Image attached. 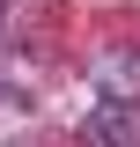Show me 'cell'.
<instances>
[{"mask_svg":"<svg viewBox=\"0 0 140 147\" xmlns=\"http://www.w3.org/2000/svg\"><path fill=\"white\" fill-rule=\"evenodd\" d=\"M74 140H81V147H133V140H140V103H111V96H96Z\"/></svg>","mask_w":140,"mask_h":147,"instance_id":"obj_1","label":"cell"},{"mask_svg":"<svg viewBox=\"0 0 140 147\" xmlns=\"http://www.w3.org/2000/svg\"><path fill=\"white\" fill-rule=\"evenodd\" d=\"M103 96H111V103H140V59L133 52H118L103 66Z\"/></svg>","mask_w":140,"mask_h":147,"instance_id":"obj_2","label":"cell"},{"mask_svg":"<svg viewBox=\"0 0 140 147\" xmlns=\"http://www.w3.org/2000/svg\"><path fill=\"white\" fill-rule=\"evenodd\" d=\"M0 37H7V7H0Z\"/></svg>","mask_w":140,"mask_h":147,"instance_id":"obj_3","label":"cell"},{"mask_svg":"<svg viewBox=\"0 0 140 147\" xmlns=\"http://www.w3.org/2000/svg\"><path fill=\"white\" fill-rule=\"evenodd\" d=\"M7 147H22V140H7Z\"/></svg>","mask_w":140,"mask_h":147,"instance_id":"obj_4","label":"cell"}]
</instances>
